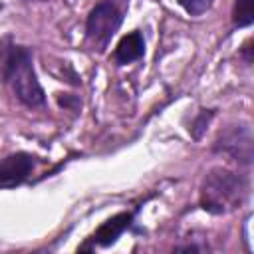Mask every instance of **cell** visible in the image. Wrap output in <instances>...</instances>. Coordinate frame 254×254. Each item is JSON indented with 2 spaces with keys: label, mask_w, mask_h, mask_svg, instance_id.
I'll return each mask as SVG.
<instances>
[{
  "label": "cell",
  "mask_w": 254,
  "mask_h": 254,
  "mask_svg": "<svg viewBox=\"0 0 254 254\" xmlns=\"http://www.w3.org/2000/svg\"><path fill=\"white\" fill-rule=\"evenodd\" d=\"M0 79L12 85L16 97L24 105L28 107L44 105L46 95L32 67L30 54L26 48L16 46L12 38L0 40Z\"/></svg>",
  "instance_id": "6da1fadb"
},
{
  "label": "cell",
  "mask_w": 254,
  "mask_h": 254,
  "mask_svg": "<svg viewBox=\"0 0 254 254\" xmlns=\"http://www.w3.org/2000/svg\"><path fill=\"white\" fill-rule=\"evenodd\" d=\"M248 185L246 181L226 169H212L202 183L200 189V204L204 210L220 214L236 204H240L246 196Z\"/></svg>",
  "instance_id": "7a4b0ae2"
},
{
  "label": "cell",
  "mask_w": 254,
  "mask_h": 254,
  "mask_svg": "<svg viewBox=\"0 0 254 254\" xmlns=\"http://www.w3.org/2000/svg\"><path fill=\"white\" fill-rule=\"evenodd\" d=\"M121 24V12L119 8L111 2V0H101L99 4H95L87 16V38L97 44V46H105L111 36L117 32Z\"/></svg>",
  "instance_id": "3957f363"
},
{
  "label": "cell",
  "mask_w": 254,
  "mask_h": 254,
  "mask_svg": "<svg viewBox=\"0 0 254 254\" xmlns=\"http://www.w3.org/2000/svg\"><path fill=\"white\" fill-rule=\"evenodd\" d=\"M216 151L230 155L238 163H252V131L248 125H234L226 129L218 141H216Z\"/></svg>",
  "instance_id": "277c9868"
},
{
  "label": "cell",
  "mask_w": 254,
  "mask_h": 254,
  "mask_svg": "<svg viewBox=\"0 0 254 254\" xmlns=\"http://www.w3.org/2000/svg\"><path fill=\"white\" fill-rule=\"evenodd\" d=\"M34 169V159L28 153H12L0 161V187L20 185Z\"/></svg>",
  "instance_id": "5b68a950"
},
{
  "label": "cell",
  "mask_w": 254,
  "mask_h": 254,
  "mask_svg": "<svg viewBox=\"0 0 254 254\" xmlns=\"http://www.w3.org/2000/svg\"><path fill=\"white\" fill-rule=\"evenodd\" d=\"M131 220H133V214H131V212H119V214L111 216L109 220H105V222L95 230L93 242L99 244V246H109V244H113V242L123 234V230L131 224Z\"/></svg>",
  "instance_id": "8992f818"
},
{
  "label": "cell",
  "mask_w": 254,
  "mask_h": 254,
  "mask_svg": "<svg viewBox=\"0 0 254 254\" xmlns=\"http://www.w3.org/2000/svg\"><path fill=\"white\" fill-rule=\"evenodd\" d=\"M145 52V42H143V36L139 32H131L127 36L121 38V42L117 44L115 48V60L119 64H129V62H135L143 56Z\"/></svg>",
  "instance_id": "52a82bcc"
},
{
  "label": "cell",
  "mask_w": 254,
  "mask_h": 254,
  "mask_svg": "<svg viewBox=\"0 0 254 254\" xmlns=\"http://www.w3.org/2000/svg\"><path fill=\"white\" fill-rule=\"evenodd\" d=\"M232 16H234V24L250 26L254 20V0H236Z\"/></svg>",
  "instance_id": "ba28073f"
},
{
  "label": "cell",
  "mask_w": 254,
  "mask_h": 254,
  "mask_svg": "<svg viewBox=\"0 0 254 254\" xmlns=\"http://www.w3.org/2000/svg\"><path fill=\"white\" fill-rule=\"evenodd\" d=\"M179 2L190 14H202L210 6V0H179Z\"/></svg>",
  "instance_id": "9c48e42d"
},
{
  "label": "cell",
  "mask_w": 254,
  "mask_h": 254,
  "mask_svg": "<svg viewBox=\"0 0 254 254\" xmlns=\"http://www.w3.org/2000/svg\"><path fill=\"white\" fill-rule=\"evenodd\" d=\"M214 115V111H202L198 117H196V121H194V125L190 127V131H192V135L194 137H200V133L204 131V127L208 125V121H210V117Z\"/></svg>",
  "instance_id": "30bf717a"
}]
</instances>
